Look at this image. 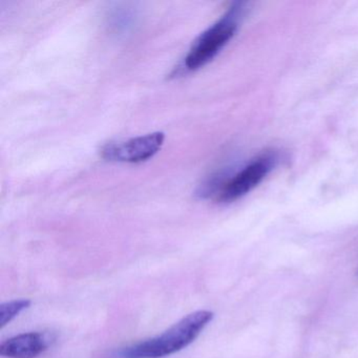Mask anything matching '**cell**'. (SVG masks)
Wrapping results in <instances>:
<instances>
[{"label":"cell","mask_w":358,"mask_h":358,"mask_svg":"<svg viewBox=\"0 0 358 358\" xmlns=\"http://www.w3.org/2000/svg\"><path fill=\"white\" fill-rule=\"evenodd\" d=\"M213 318V313L208 310L192 312L162 334L124 348L119 355L121 358H163L173 355L194 343Z\"/></svg>","instance_id":"1"},{"label":"cell","mask_w":358,"mask_h":358,"mask_svg":"<svg viewBox=\"0 0 358 358\" xmlns=\"http://www.w3.org/2000/svg\"><path fill=\"white\" fill-rule=\"evenodd\" d=\"M164 140V133L156 131L125 141L110 142L101 148V156L110 162L131 164L145 162L158 154Z\"/></svg>","instance_id":"4"},{"label":"cell","mask_w":358,"mask_h":358,"mask_svg":"<svg viewBox=\"0 0 358 358\" xmlns=\"http://www.w3.org/2000/svg\"><path fill=\"white\" fill-rule=\"evenodd\" d=\"M31 306L29 299H15L0 306V328L3 329Z\"/></svg>","instance_id":"6"},{"label":"cell","mask_w":358,"mask_h":358,"mask_svg":"<svg viewBox=\"0 0 358 358\" xmlns=\"http://www.w3.org/2000/svg\"><path fill=\"white\" fill-rule=\"evenodd\" d=\"M55 336L49 332L16 335L0 345V355L8 358H36L49 350Z\"/></svg>","instance_id":"5"},{"label":"cell","mask_w":358,"mask_h":358,"mask_svg":"<svg viewBox=\"0 0 358 358\" xmlns=\"http://www.w3.org/2000/svg\"><path fill=\"white\" fill-rule=\"evenodd\" d=\"M245 6L244 3H232L220 20L196 38L184 58L182 66L184 71L199 70L217 57L238 32L246 10Z\"/></svg>","instance_id":"2"},{"label":"cell","mask_w":358,"mask_h":358,"mask_svg":"<svg viewBox=\"0 0 358 358\" xmlns=\"http://www.w3.org/2000/svg\"><path fill=\"white\" fill-rule=\"evenodd\" d=\"M280 154L276 150H267L251 159L242 169L225 180L217 201L232 203L244 198L255 190L274 171L280 162Z\"/></svg>","instance_id":"3"}]
</instances>
